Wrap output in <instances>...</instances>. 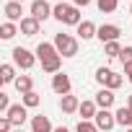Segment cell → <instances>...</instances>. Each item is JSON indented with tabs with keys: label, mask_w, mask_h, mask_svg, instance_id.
I'll use <instances>...</instances> for the list:
<instances>
[{
	"label": "cell",
	"mask_w": 132,
	"mask_h": 132,
	"mask_svg": "<svg viewBox=\"0 0 132 132\" xmlns=\"http://www.w3.org/2000/svg\"><path fill=\"white\" fill-rule=\"evenodd\" d=\"M78 114H80L86 122H93V119H96V114H98V104H96V101H80Z\"/></svg>",
	"instance_id": "13"
},
{
	"label": "cell",
	"mask_w": 132,
	"mask_h": 132,
	"mask_svg": "<svg viewBox=\"0 0 132 132\" xmlns=\"http://www.w3.org/2000/svg\"><path fill=\"white\" fill-rule=\"evenodd\" d=\"M52 11L54 8H49V3H47V0H34V3H31V16L42 23V21H47L49 16H52Z\"/></svg>",
	"instance_id": "8"
},
{
	"label": "cell",
	"mask_w": 132,
	"mask_h": 132,
	"mask_svg": "<svg viewBox=\"0 0 132 132\" xmlns=\"http://www.w3.org/2000/svg\"><path fill=\"white\" fill-rule=\"evenodd\" d=\"M124 132H132V129H124Z\"/></svg>",
	"instance_id": "39"
},
{
	"label": "cell",
	"mask_w": 132,
	"mask_h": 132,
	"mask_svg": "<svg viewBox=\"0 0 132 132\" xmlns=\"http://www.w3.org/2000/svg\"><path fill=\"white\" fill-rule=\"evenodd\" d=\"M70 88H73V83H70V75H68V73H57V75H52V91H54L60 98L68 96Z\"/></svg>",
	"instance_id": "4"
},
{
	"label": "cell",
	"mask_w": 132,
	"mask_h": 132,
	"mask_svg": "<svg viewBox=\"0 0 132 132\" xmlns=\"http://www.w3.org/2000/svg\"><path fill=\"white\" fill-rule=\"evenodd\" d=\"M52 16L60 21V23H65V26H80V8L78 5H68V3H57V8L52 11Z\"/></svg>",
	"instance_id": "1"
},
{
	"label": "cell",
	"mask_w": 132,
	"mask_h": 132,
	"mask_svg": "<svg viewBox=\"0 0 132 132\" xmlns=\"http://www.w3.org/2000/svg\"><path fill=\"white\" fill-rule=\"evenodd\" d=\"M16 34H18V26L11 23V21H5L3 26H0V39H5V42H8V39H13Z\"/></svg>",
	"instance_id": "23"
},
{
	"label": "cell",
	"mask_w": 132,
	"mask_h": 132,
	"mask_svg": "<svg viewBox=\"0 0 132 132\" xmlns=\"http://www.w3.org/2000/svg\"><path fill=\"white\" fill-rule=\"evenodd\" d=\"M16 3H23V0H16Z\"/></svg>",
	"instance_id": "38"
},
{
	"label": "cell",
	"mask_w": 132,
	"mask_h": 132,
	"mask_svg": "<svg viewBox=\"0 0 132 132\" xmlns=\"http://www.w3.org/2000/svg\"><path fill=\"white\" fill-rule=\"evenodd\" d=\"M18 31H21L23 36H36V34H39V21H36L34 16H26V18L18 23Z\"/></svg>",
	"instance_id": "10"
},
{
	"label": "cell",
	"mask_w": 132,
	"mask_h": 132,
	"mask_svg": "<svg viewBox=\"0 0 132 132\" xmlns=\"http://www.w3.org/2000/svg\"><path fill=\"white\" fill-rule=\"evenodd\" d=\"M60 109H62V114H75V111L80 109V101H78V96H73V93L62 96V98H60Z\"/></svg>",
	"instance_id": "12"
},
{
	"label": "cell",
	"mask_w": 132,
	"mask_h": 132,
	"mask_svg": "<svg viewBox=\"0 0 132 132\" xmlns=\"http://www.w3.org/2000/svg\"><path fill=\"white\" fill-rule=\"evenodd\" d=\"M106 75H109V68H98V70H96V83L104 86V83H106Z\"/></svg>",
	"instance_id": "27"
},
{
	"label": "cell",
	"mask_w": 132,
	"mask_h": 132,
	"mask_svg": "<svg viewBox=\"0 0 132 132\" xmlns=\"http://www.w3.org/2000/svg\"><path fill=\"white\" fill-rule=\"evenodd\" d=\"M13 86H16V91H18L21 96L29 93V91H34V80H31V75H18Z\"/></svg>",
	"instance_id": "19"
},
{
	"label": "cell",
	"mask_w": 132,
	"mask_h": 132,
	"mask_svg": "<svg viewBox=\"0 0 132 132\" xmlns=\"http://www.w3.org/2000/svg\"><path fill=\"white\" fill-rule=\"evenodd\" d=\"M31 132H54V127H52L49 117L36 114V117H31Z\"/></svg>",
	"instance_id": "11"
},
{
	"label": "cell",
	"mask_w": 132,
	"mask_h": 132,
	"mask_svg": "<svg viewBox=\"0 0 132 132\" xmlns=\"http://www.w3.org/2000/svg\"><path fill=\"white\" fill-rule=\"evenodd\" d=\"M75 132H101V129L96 127V122H86V119H80L78 127H75Z\"/></svg>",
	"instance_id": "26"
},
{
	"label": "cell",
	"mask_w": 132,
	"mask_h": 132,
	"mask_svg": "<svg viewBox=\"0 0 132 132\" xmlns=\"http://www.w3.org/2000/svg\"><path fill=\"white\" fill-rule=\"evenodd\" d=\"M13 132H23V129H21V127H16V129H13Z\"/></svg>",
	"instance_id": "35"
},
{
	"label": "cell",
	"mask_w": 132,
	"mask_h": 132,
	"mask_svg": "<svg viewBox=\"0 0 132 132\" xmlns=\"http://www.w3.org/2000/svg\"><path fill=\"white\" fill-rule=\"evenodd\" d=\"M11 54H13L16 68H21V70H31V68H34V62H36V54H31L26 47H16Z\"/></svg>",
	"instance_id": "3"
},
{
	"label": "cell",
	"mask_w": 132,
	"mask_h": 132,
	"mask_svg": "<svg viewBox=\"0 0 132 132\" xmlns=\"http://www.w3.org/2000/svg\"><path fill=\"white\" fill-rule=\"evenodd\" d=\"M16 68H13V65H3V68H0V80H3V83H16Z\"/></svg>",
	"instance_id": "22"
},
{
	"label": "cell",
	"mask_w": 132,
	"mask_h": 132,
	"mask_svg": "<svg viewBox=\"0 0 132 132\" xmlns=\"http://www.w3.org/2000/svg\"><path fill=\"white\" fill-rule=\"evenodd\" d=\"M119 60H122V65H129L132 62V47H124L122 54H119Z\"/></svg>",
	"instance_id": "28"
},
{
	"label": "cell",
	"mask_w": 132,
	"mask_h": 132,
	"mask_svg": "<svg viewBox=\"0 0 132 132\" xmlns=\"http://www.w3.org/2000/svg\"><path fill=\"white\" fill-rule=\"evenodd\" d=\"M3 11H5V18H8L11 23H21V21L26 18V16H21L23 11H21V3H16V0L5 3V8H3Z\"/></svg>",
	"instance_id": "9"
},
{
	"label": "cell",
	"mask_w": 132,
	"mask_h": 132,
	"mask_svg": "<svg viewBox=\"0 0 132 132\" xmlns=\"http://www.w3.org/2000/svg\"><path fill=\"white\" fill-rule=\"evenodd\" d=\"M93 0H73V5H78V8H86V5H91Z\"/></svg>",
	"instance_id": "31"
},
{
	"label": "cell",
	"mask_w": 132,
	"mask_h": 132,
	"mask_svg": "<svg viewBox=\"0 0 132 132\" xmlns=\"http://www.w3.org/2000/svg\"><path fill=\"white\" fill-rule=\"evenodd\" d=\"M127 106H129V109H132V93H129V98H127Z\"/></svg>",
	"instance_id": "34"
},
{
	"label": "cell",
	"mask_w": 132,
	"mask_h": 132,
	"mask_svg": "<svg viewBox=\"0 0 132 132\" xmlns=\"http://www.w3.org/2000/svg\"><path fill=\"white\" fill-rule=\"evenodd\" d=\"M54 54H60L57 52V47H54V42H42L39 47H36V60H49V57H54Z\"/></svg>",
	"instance_id": "15"
},
{
	"label": "cell",
	"mask_w": 132,
	"mask_h": 132,
	"mask_svg": "<svg viewBox=\"0 0 132 132\" xmlns=\"http://www.w3.org/2000/svg\"><path fill=\"white\" fill-rule=\"evenodd\" d=\"M114 91H109V88H101L98 93H96V104H98V109H111L114 106Z\"/></svg>",
	"instance_id": "16"
},
{
	"label": "cell",
	"mask_w": 132,
	"mask_h": 132,
	"mask_svg": "<svg viewBox=\"0 0 132 132\" xmlns=\"http://www.w3.org/2000/svg\"><path fill=\"white\" fill-rule=\"evenodd\" d=\"M11 122H13V127H21L26 119H29V109L23 106V104H13L11 109H8V114H5Z\"/></svg>",
	"instance_id": "7"
},
{
	"label": "cell",
	"mask_w": 132,
	"mask_h": 132,
	"mask_svg": "<svg viewBox=\"0 0 132 132\" xmlns=\"http://www.w3.org/2000/svg\"><path fill=\"white\" fill-rule=\"evenodd\" d=\"M129 16H132V5H129Z\"/></svg>",
	"instance_id": "36"
},
{
	"label": "cell",
	"mask_w": 132,
	"mask_h": 132,
	"mask_svg": "<svg viewBox=\"0 0 132 132\" xmlns=\"http://www.w3.org/2000/svg\"><path fill=\"white\" fill-rule=\"evenodd\" d=\"M96 127L101 129V132H109V129H114V124H117V117H114V111H109V109H98V114H96Z\"/></svg>",
	"instance_id": "6"
},
{
	"label": "cell",
	"mask_w": 132,
	"mask_h": 132,
	"mask_svg": "<svg viewBox=\"0 0 132 132\" xmlns=\"http://www.w3.org/2000/svg\"><path fill=\"white\" fill-rule=\"evenodd\" d=\"M57 3H65V0H57Z\"/></svg>",
	"instance_id": "37"
},
{
	"label": "cell",
	"mask_w": 132,
	"mask_h": 132,
	"mask_svg": "<svg viewBox=\"0 0 132 132\" xmlns=\"http://www.w3.org/2000/svg\"><path fill=\"white\" fill-rule=\"evenodd\" d=\"M122 49H124V47H122L119 42H109V44H104V54H106L109 60L119 57V54H122Z\"/></svg>",
	"instance_id": "24"
},
{
	"label": "cell",
	"mask_w": 132,
	"mask_h": 132,
	"mask_svg": "<svg viewBox=\"0 0 132 132\" xmlns=\"http://www.w3.org/2000/svg\"><path fill=\"white\" fill-rule=\"evenodd\" d=\"M0 132H13V122H11L8 117L0 119Z\"/></svg>",
	"instance_id": "30"
},
{
	"label": "cell",
	"mask_w": 132,
	"mask_h": 132,
	"mask_svg": "<svg viewBox=\"0 0 132 132\" xmlns=\"http://www.w3.org/2000/svg\"><path fill=\"white\" fill-rule=\"evenodd\" d=\"M60 68H62V57H60V54H54V57H49V60L42 62V70H44L47 75H57V73H62Z\"/></svg>",
	"instance_id": "18"
},
{
	"label": "cell",
	"mask_w": 132,
	"mask_h": 132,
	"mask_svg": "<svg viewBox=\"0 0 132 132\" xmlns=\"http://www.w3.org/2000/svg\"><path fill=\"white\" fill-rule=\"evenodd\" d=\"M8 109H11V101H8V93H0V111H3V114H8Z\"/></svg>",
	"instance_id": "29"
},
{
	"label": "cell",
	"mask_w": 132,
	"mask_h": 132,
	"mask_svg": "<svg viewBox=\"0 0 132 132\" xmlns=\"http://www.w3.org/2000/svg\"><path fill=\"white\" fill-rule=\"evenodd\" d=\"M54 132H70L68 127H54Z\"/></svg>",
	"instance_id": "33"
},
{
	"label": "cell",
	"mask_w": 132,
	"mask_h": 132,
	"mask_svg": "<svg viewBox=\"0 0 132 132\" xmlns=\"http://www.w3.org/2000/svg\"><path fill=\"white\" fill-rule=\"evenodd\" d=\"M114 117H117V124H122L124 129H132V109L129 106H119L114 111Z\"/></svg>",
	"instance_id": "17"
},
{
	"label": "cell",
	"mask_w": 132,
	"mask_h": 132,
	"mask_svg": "<svg viewBox=\"0 0 132 132\" xmlns=\"http://www.w3.org/2000/svg\"><path fill=\"white\" fill-rule=\"evenodd\" d=\"M117 5H119V0H96V8L101 13H114Z\"/></svg>",
	"instance_id": "25"
},
{
	"label": "cell",
	"mask_w": 132,
	"mask_h": 132,
	"mask_svg": "<svg viewBox=\"0 0 132 132\" xmlns=\"http://www.w3.org/2000/svg\"><path fill=\"white\" fill-rule=\"evenodd\" d=\"M96 34H98V26H96L93 21H80V26H78V36H80L83 42L93 39Z\"/></svg>",
	"instance_id": "14"
},
{
	"label": "cell",
	"mask_w": 132,
	"mask_h": 132,
	"mask_svg": "<svg viewBox=\"0 0 132 132\" xmlns=\"http://www.w3.org/2000/svg\"><path fill=\"white\" fill-rule=\"evenodd\" d=\"M124 75H127V80L132 83V62H129V65H124Z\"/></svg>",
	"instance_id": "32"
},
{
	"label": "cell",
	"mask_w": 132,
	"mask_h": 132,
	"mask_svg": "<svg viewBox=\"0 0 132 132\" xmlns=\"http://www.w3.org/2000/svg\"><path fill=\"white\" fill-rule=\"evenodd\" d=\"M119 34H122V29L117 23H104V26H98L96 39H101V44H109V42H119Z\"/></svg>",
	"instance_id": "5"
},
{
	"label": "cell",
	"mask_w": 132,
	"mask_h": 132,
	"mask_svg": "<svg viewBox=\"0 0 132 132\" xmlns=\"http://www.w3.org/2000/svg\"><path fill=\"white\" fill-rule=\"evenodd\" d=\"M54 47H57L60 57H75L78 49H80L78 39L70 36V34H54Z\"/></svg>",
	"instance_id": "2"
},
{
	"label": "cell",
	"mask_w": 132,
	"mask_h": 132,
	"mask_svg": "<svg viewBox=\"0 0 132 132\" xmlns=\"http://www.w3.org/2000/svg\"><path fill=\"white\" fill-rule=\"evenodd\" d=\"M21 104H23L26 109H34V106H39V104H42V96H39L36 91H29V93H23V96H21Z\"/></svg>",
	"instance_id": "21"
},
{
	"label": "cell",
	"mask_w": 132,
	"mask_h": 132,
	"mask_svg": "<svg viewBox=\"0 0 132 132\" xmlns=\"http://www.w3.org/2000/svg\"><path fill=\"white\" fill-rule=\"evenodd\" d=\"M122 83H124V78H122L119 73L109 70V75H106V83H104V88H109V91H117V88H119Z\"/></svg>",
	"instance_id": "20"
}]
</instances>
